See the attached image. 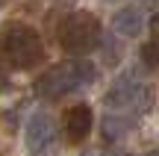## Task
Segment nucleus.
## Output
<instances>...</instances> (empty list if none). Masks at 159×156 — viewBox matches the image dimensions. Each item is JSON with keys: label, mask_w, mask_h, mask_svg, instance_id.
Listing matches in <instances>:
<instances>
[{"label": "nucleus", "mask_w": 159, "mask_h": 156, "mask_svg": "<svg viewBox=\"0 0 159 156\" xmlns=\"http://www.w3.org/2000/svg\"><path fill=\"white\" fill-rule=\"evenodd\" d=\"M97 80V68L85 59H65V62H56L53 68H47L44 74L35 80V94L44 100H56L65 97V94L77 91V88H85Z\"/></svg>", "instance_id": "obj_1"}, {"label": "nucleus", "mask_w": 159, "mask_h": 156, "mask_svg": "<svg viewBox=\"0 0 159 156\" xmlns=\"http://www.w3.org/2000/svg\"><path fill=\"white\" fill-rule=\"evenodd\" d=\"M0 59L18 71H30L41 65V59H44L41 35L30 24H21V21L6 24L0 29Z\"/></svg>", "instance_id": "obj_2"}, {"label": "nucleus", "mask_w": 159, "mask_h": 156, "mask_svg": "<svg viewBox=\"0 0 159 156\" xmlns=\"http://www.w3.org/2000/svg\"><path fill=\"white\" fill-rule=\"evenodd\" d=\"M103 41V27L97 21L94 12L77 9L59 24V47L68 56H89L91 50H97Z\"/></svg>", "instance_id": "obj_3"}, {"label": "nucleus", "mask_w": 159, "mask_h": 156, "mask_svg": "<svg viewBox=\"0 0 159 156\" xmlns=\"http://www.w3.org/2000/svg\"><path fill=\"white\" fill-rule=\"evenodd\" d=\"M106 106L109 109H115V112H127V115H144V112L150 109V100H153V91H150V86L148 82H142L139 77H133V74H124V77H118V80L109 86V91H106Z\"/></svg>", "instance_id": "obj_4"}, {"label": "nucleus", "mask_w": 159, "mask_h": 156, "mask_svg": "<svg viewBox=\"0 0 159 156\" xmlns=\"http://www.w3.org/2000/svg\"><path fill=\"white\" fill-rule=\"evenodd\" d=\"M24 141H27L30 156H47L56 147V124L47 112H35L30 115L27 130H24Z\"/></svg>", "instance_id": "obj_5"}, {"label": "nucleus", "mask_w": 159, "mask_h": 156, "mask_svg": "<svg viewBox=\"0 0 159 156\" xmlns=\"http://www.w3.org/2000/svg\"><path fill=\"white\" fill-rule=\"evenodd\" d=\"M91 133V106L89 103H74L65 109V139L71 145L85 141Z\"/></svg>", "instance_id": "obj_6"}, {"label": "nucleus", "mask_w": 159, "mask_h": 156, "mask_svg": "<svg viewBox=\"0 0 159 156\" xmlns=\"http://www.w3.org/2000/svg\"><path fill=\"white\" fill-rule=\"evenodd\" d=\"M112 29L118 35H124V38H136V35H142V29H144L142 9H136V6H124V9H118L112 15Z\"/></svg>", "instance_id": "obj_7"}, {"label": "nucleus", "mask_w": 159, "mask_h": 156, "mask_svg": "<svg viewBox=\"0 0 159 156\" xmlns=\"http://www.w3.org/2000/svg\"><path fill=\"white\" fill-rule=\"evenodd\" d=\"M133 130V118L130 115H121V112H109L103 118V136L106 141H118L121 136H127Z\"/></svg>", "instance_id": "obj_8"}, {"label": "nucleus", "mask_w": 159, "mask_h": 156, "mask_svg": "<svg viewBox=\"0 0 159 156\" xmlns=\"http://www.w3.org/2000/svg\"><path fill=\"white\" fill-rule=\"evenodd\" d=\"M142 62L148 65V68L159 71V41H148V44H142Z\"/></svg>", "instance_id": "obj_9"}, {"label": "nucleus", "mask_w": 159, "mask_h": 156, "mask_svg": "<svg viewBox=\"0 0 159 156\" xmlns=\"http://www.w3.org/2000/svg\"><path fill=\"white\" fill-rule=\"evenodd\" d=\"M148 27H150V33H153V38L159 41V9L153 12V18H150V24H148Z\"/></svg>", "instance_id": "obj_10"}, {"label": "nucleus", "mask_w": 159, "mask_h": 156, "mask_svg": "<svg viewBox=\"0 0 159 156\" xmlns=\"http://www.w3.org/2000/svg\"><path fill=\"white\" fill-rule=\"evenodd\" d=\"M142 6H159V0H139Z\"/></svg>", "instance_id": "obj_11"}, {"label": "nucleus", "mask_w": 159, "mask_h": 156, "mask_svg": "<svg viewBox=\"0 0 159 156\" xmlns=\"http://www.w3.org/2000/svg\"><path fill=\"white\" fill-rule=\"evenodd\" d=\"M109 156H130V153H124V150H112Z\"/></svg>", "instance_id": "obj_12"}, {"label": "nucleus", "mask_w": 159, "mask_h": 156, "mask_svg": "<svg viewBox=\"0 0 159 156\" xmlns=\"http://www.w3.org/2000/svg\"><path fill=\"white\" fill-rule=\"evenodd\" d=\"M148 156H159V150H153V153H148Z\"/></svg>", "instance_id": "obj_13"}]
</instances>
